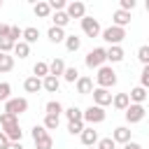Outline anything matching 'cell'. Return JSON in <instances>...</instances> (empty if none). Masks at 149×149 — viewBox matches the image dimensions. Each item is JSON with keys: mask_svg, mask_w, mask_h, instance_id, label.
<instances>
[{"mask_svg": "<svg viewBox=\"0 0 149 149\" xmlns=\"http://www.w3.org/2000/svg\"><path fill=\"white\" fill-rule=\"evenodd\" d=\"M9 35V26L7 23H0V37H7Z\"/></svg>", "mask_w": 149, "mask_h": 149, "instance_id": "bcb514c9", "label": "cell"}, {"mask_svg": "<svg viewBox=\"0 0 149 149\" xmlns=\"http://www.w3.org/2000/svg\"><path fill=\"white\" fill-rule=\"evenodd\" d=\"M63 72H65V61H63V58H54V61L49 63V74L56 77V79H61Z\"/></svg>", "mask_w": 149, "mask_h": 149, "instance_id": "2e32d148", "label": "cell"}, {"mask_svg": "<svg viewBox=\"0 0 149 149\" xmlns=\"http://www.w3.org/2000/svg\"><path fill=\"white\" fill-rule=\"evenodd\" d=\"M84 128H86L84 121H68V133H70V135H81Z\"/></svg>", "mask_w": 149, "mask_h": 149, "instance_id": "836d02e7", "label": "cell"}, {"mask_svg": "<svg viewBox=\"0 0 149 149\" xmlns=\"http://www.w3.org/2000/svg\"><path fill=\"white\" fill-rule=\"evenodd\" d=\"M95 149H116V142L112 137H102V140H98Z\"/></svg>", "mask_w": 149, "mask_h": 149, "instance_id": "f35d334b", "label": "cell"}, {"mask_svg": "<svg viewBox=\"0 0 149 149\" xmlns=\"http://www.w3.org/2000/svg\"><path fill=\"white\" fill-rule=\"evenodd\" d=\"M14 44L16 42H21V37H23V28H19V26H9V35H7Z\"/></svg>", "mask_w": 149, "mask_h": 149, "instance_id": "d590c367", "label": "cell"}, {"mask_svg": "<svg viewBox=\"0 0 149 149\" xmlns=\"http://www.w3.org/2000/svg\"><path fill=\"white\" fill-rule=\"evenodd\" d=\"M135 5H137L135 0H121V2H119V9H123V12H133Z\"/></svg>", "mask_w": 149, "mask_h": 149, "instance_id": "ee69618b", "label": "cell"}, {"mask_svg": "<svg viewBox=\"0 0 149 149\" xmlns=\"http://www.w3.org/2000/svg\"><path fill=\"white\" fill-rule=\"evenodd\" d=\"M130 135H133V130H130L128 126H116V128L112 130V140H114L116 144H128V142H130Z\"/></svg>", "mask_w": 149, "mask_h": 149, "instance_id": "30bf717a", "label": "cell"}, {"mask_svg": "<svg viewBox=\"0 0 149 149\" xmlns=\"http://www.w3.org/2000/svg\"><path fill=\"white\" fill-rule=\"evenodd\" d=\"M33 12H35V16H40V19H49V16H51V7H49L47 0H37V2L33 5Z\"/></svg>", "mask_w": 149, "mask_h": 149, "instance_id": "9a60e30c", "label": "cell"}, {"mask_svg": "<svg viewBox=\"0 0 149 149\" xmlns=\"http://www.w3.org/2000/svg\"><path fill=\"white\" fill-rule=\"evenodd\" d=\"M105 116H107V112H105L102 107H98V105H88V107L84 109V123H88V126L102 123Z\"/></svg>", "mask_w": 149, "mask_h": 149, "instance_id": "277c9868", "label": "cell"}, {"mask_svg": "<svg viewBox=\"0 0 149 149\" xmlns=\"http://www.w3.org/2000/svg\"><path fill=\"white\" fill-rule=\"evenodd\" d=\"M44 114H51V116H61V114H63V105H61L58 100H49V102L44 105Z\"/></svg>", "mask_w": 149, "mask_h": 149, "instance_id": "484cf974", "label": "cell"}, {"mask_svg": "<svg viewBox=\"0 0 149 149\" xmlns=\"http://www.w3.org/2000/svg\"><path fill=\"white\" fill-rule=\"evenodd\" d=\"M65 14H68L70 19H84V16H86V5H84L81 0H72V2H68Z\"/></svg>", "mask_w": 149, "mask_h": 149, "instance_id": "9c48e42d", "label": "cell"}, {"mask_svg": "<svg viewBox=\"0 0 149 149\" xmlns=\"http://www.w3.org/2000/svg\"><path fill=\"white\" fill-rule=\"evenodd\" d=\"M79 137H81V144H84V147H95L98 140H100V137H98V130H93V126H86Z\"/></svg>", "mask_w": 149, "mask_h": 149, "instance_id": "7c38bea8", "label": "cell"}, {"mask_svg": "<svg viewBox=\"0 0 149 149\" xmlns=\"http://www.w3.org/2000/svg\"><path fill=\"white\" fill-rule=\"evenodd\" d=\"M140 86L149 91V65H142V72H140Z\"/></svg>", "mask_w": 149, "mask_h": 149, "instance_id": "ab89813d", "label": "cell"}, {"mask_svg": "<svg viewBox=\"0 0 149 149\" xmlns=\"http://www.w3.org/2000/svg\"><path fill=\"white\" fill-rule=\"evenodd\" d=\"M63 114L68 116V121H84V109H79V107H68V109H63Z\"/></svg>", "mask_w": 149, "mask_h": 149, "instance_id": "4316f807", "label": "cell"}, {"mask_svg": "<svg viewBox=\"0 0 149 149\" xmlns=\"http://www.w3.org/2000/svg\"><path fill=\"white\" fill-rule=\"evenodd\" d=\"M42 88L47 91V93H58V88H61V79H56V77H44L42 79Z\"/></svg>", "mask_w": 149, "mask_h": 149, "instance_id": "44dd1931", "label": "cell"}, {"mask_svg": "<svg viewBox=\"0 0 149 149\" xmlns=\"http://www.w3.org/2000/svg\"><path fill=\"white\" fill-rule=\"evenodd\" d=\"M37 37H40V30H37L35 26L23 28V37H21V40H23L26 44H35V42H37Z\"/></svg>", "mask_w": 149, "mask_h": 149, "instance_id": "7402d4cb", "label": "cell"}, {"mask_svg": "<svg viewBox=\"0 0 149 149\" xmlns=\"http://www.w3.org/2000/svg\"><path fill=\"white\" fill-rule=\"evenodd\" d=\"M100 37L109 44V47H121V42L126 40V28H116V26H109L100 33Z\"/></svg>", "mask_w": 149, "mask_h": 149, "instance_id": "3957f363", "label": "cell"}, {"mask_svg": "<svg viewBox=\"0 0 149 149\" xmlns=\"http://www.w3.org/2000/svg\"><path fill=\"white\" fill-rule=\"evenodd\" d=\"M2 133L9 137V142H21V137H23V130H21V126H19V123H12V126L2 128Z\"/></svg>", "mask_w": 149, "mask_h": 149, "instance_id": "ac0fdd59", "label": "cell"}, {"mask_svg": "<svg viewBox=\"0 0 149 149\" xmlns=\"http://www.w3.org/2000/svg\"><path fill=\"white\" fill-rule=\"evenodd\" d=\"M35 149H54V137L51 135H44V137L35 140Z\"/></svg>", "mask_w": 149, "mask_h": 149, "instance_id": "1f68e13d", "label": "cell"}, {"mask_svg": "<svg viewBox=\"0 0 149 149\" xmlns=\"http://www.w3.org/2000/svg\"><path fill=\"white\" fill-rule=\"evenodd\" d=\"M23 88H26V93H40L42 91V79H37V77H26V81H23Z\"/></svg>", "mask_w": 149, "mask_h": 149, "instance_id": "d6986e66", "label": "cell"}, {"mask_svg": "<svg viewBox=\"0 0 149 149\" xmlns=\"http://www.w3.org/2000/svg\"><path fill=\"white\" fill-rule=\"evenodd\" d=\"M144 9H147V12H149V0H147V2H144Z\"/></svg>", "mask_w": 149, "mask_h": 149, "instance_id": "681fc988", "label": "cell"}, {"mask_svg": "<svg viewBox=\"0 0 149 149\" xmlns=\"http://www.w3.org/2000/svg\"><path fill=\"white\" fill-rule=\"evenodd\" d=\"M0 51H2V54L14 51V42H12L9 37H0Z\"/></svg>", "mask_w": 149, "mask_h": 149, "instance_id": "b9f144b4", "label": "cell"}, {"mask_svg": "<svg viewBox=\"0 0 149 149\" xmlns=\"http://www.w3.org/2000/svg\"><path fill=\"white\" fill-rule=\"evenodd\" d=\"M123 116H126V121L128 123H140L144 116H147V109H144V105H128V109L123 112Z\"/></svg>", "mask_w": 149, "mask_h": 149, "instance_id": "52a82bcc", "label": "cell"}, {"mask_svg": "<svg viewBox=\"0 0 149 149\" xmlns=\"http://www.w3.org/2000/svg\"><path fill=\"white\" fill-rule=\"evenodd\" d=\"M49 7H51V12H65L68 2L65 0H49Z\"/></svg>", "mask_w": 149, "mask_h": 149, "instance_id": "7bdbcfd3", "label": "cell"}, {"mask_svg": "<svg viewBox=\"0 0 149 149\" xmlns=\"http://www.w3.org/2000/svg\"><path fill=\"white\" fill-rule=\"evenodd\" d=\"M12 68H14V56L0 51V72H9Z\"/></svg>", "mask_w": 149, "mask_h": 149, "instance_id": "f546056e", "label": "cell"}, {"mask_svg": "<svg viewBox=\"0 0 149 149\" xmlns=\"http://www.w3.org/2000/svg\"><path fill=\"white\" fill-rule=\"evenodd\" d=\"M58 123H61V116H51V114H44V128L47 130H56L58 128Z\"/></svg>", "mask_w": 149, "mask_h": 149, "instance_id": "4dcf8cb0", "label": "cell"}, {"mask_svg": "<svg viewBox=\"0 0 149 149\" xmlns=\"http://www.w3.org/2000/svg\"><path fill=\"white\" fill-rule=\"evenodd\" d=\"M112 105H114V109H119V112H126V109H128V105H130V98H128V93H116V95H112Z\"/></svg>", "mask_w": 149, "mask_h": 149, "instance_id": "e0dca14e", "label": "cell"}, {"mask_svg": "<svg viewBox=\"0 0 149 149\" xmlns=\"http://www.w3.org/2000/svg\"><path fill=\"white\" fill-rule=\"evenodd\" d=\"M116 81H119V77H116V72L109 68V65H102L100 70H95V84L100 86V88H112V86H116Z\"/></svg>", "mask_w": 149, "mask_h": 149, "instance_id": "7a4b0ae2", "label": "cell"}, {"mask_svg": "<svg viewBox=\"0 0 149 149\" xmlns=\"http://www.w3.org/2000/svg\"><path fill=\"white\" fill-rule=\"evenodd\" d=\"M47 37H49V42H54V44L65 42V28H56V26H51V28L47 30Z\"/></svg>", "mask_w": 149, "mask_h": 149, "instance_id": "ffe728a7", "label": "cell"}, {"mask_svg": "<svg viewBox=\"0 0 149 149\" xmlns=\"http://www.w3.org/2000/svg\"><path fill=\"white\" fill-rule=\"evenodd\" d=\"M14 56H19L21 61H23V58H28V56H30V44H26L23 40H21V42H16V44H14Z\"/></svg>", "mask_w": 149, "mask_h": 149, "instance_id": "83f0119b", "label": "cell"}, {"mask_svg": "<svg viewBox=\"0 0 149 149\" xmlns=\"http://www.w3.org/2000/svg\"><path fill=\"white\" fill-rule=\"evenodd\" d=\"M123 56H126V54H123V47H109V49H107V61H109V63H121Z\"/></svg>", "mask_w": 149, "mask_h": 149, "instance_id": "603a6c76", "label": "cell"}, {"mask_svg": "<svg viewBox=\"0 0 149 149\" xmlns=\"http://www.w3.org/2000/svg\"><path fill=\"white\" fill-rule=\"evenodd\" d=\"M137 61H140L142 65H149V44L137 47Z\"/></svg>", "mask_w": 149, "mask_h": 149, "instance_id": "e575fe53", "label": "cell"}, {"mask_svg": "<svg viewBox=\"0 0 149 149\" xmlns=\"http://www.w3.org/2000/svg\"><path fill=\"white\" fill-rule=\"evenodd\" d=\"M88 149H95V147H88Z\"/></svg>", "mask_w": 149, "mask_h": 149, "instance_id": "816d5d0a", "label": "cell"}, {"mask_svg": "<svg viewBox=\"0 0 149 149\" xmlns=\"http://www.w3.org/2000/svg\"><path fill=\"white\" fill-rule=\"evenodd\" d=\"M74 86H77V93H79V95H91L93 88H95V86H93V79L86 77V74H79V79H77Z\"/></svg>", "mask_w": 149, "mask_h": 149, "instance_id": "8fae6325", "label": "cell"}, {"mask_svg": "<svg viewBox=\"0 0 149 149\" xmlns=\"http://www.w3.org/2000/svg\"><path fill=\"white\" fill-rule=\"evenodd\" d=\"M12 98V86L7 81H0V102H7Z\"/></svg>", "mask_w": 149, "mask_h": 149, "instance_id": "8d00e7d4", "label": "cell"}, {"mask_svg": "<svg viewBox=\"0 0 149 149\" xmlns=\"http://www.w3.org/2000/svg\"><path fill=\"white\" fill-rule=\"evenodd\" d=\"M128 98H130V102H133V105H144V100L149 98V91H147V88H142V86H135V88H130V91H128Z\"/></svg>", "mask_w": 149, "mask_h": 149, "instance_id": "4fadbf2b", "label": "cell"}, {"mask_svg": "<svg viewBox=\"0 0 149 149\" xmlns=\"http://www.w3.org/2000/svg\"><path fill=\"white\" fill-rule=\"evenodd\" d=\"M7 147H9V137L0 130V149H7Z\"/></svg>", "mask_w": 149, "mask_h": 149, "instance_id": "f6af8a7d", "label": "cell"}, {"mask_svg": "<svg viewBox=\"0 0 149 149\" xmlns=\"http://www.w3.org/2000/svg\"><path fill=\"white\" fill-rule=\"evenodd\" d=\"M5 112L12 114V116L26 114V112H28V100H26V98H9V100L5 102Z\"/></svg>", "mask_w": 149, "mask_h": 149, "instance_id": "5b68a950", "label": "cell"}, {"mask_svg": "<svg viewBox=\"0 0 149 149\" xmlns=\"http://www.w3.org/2000/svg\"><path fill=\"white\" fill-rule=\"evenodd\" d=\"M128 23H130V12L116 9V12L112 14V26H116V28H126Z\"/></svg>", "mask_w": 149, "mask_h": 149, "instance_id": "5bb4252c", "label": "cell"}, {"mask_svg": "<svg viewBox=\"0 0 149 149\" xmlns=\"http://www.w3.org/2000/svg\"><path fill=\"white\" fill-rule=\"evenodd\" d=\"M0 7H2V0H0Z\"/></svg>", "mask_w": 149, "mask_h": 149, "instance_id": "f907efd6", "label": "cell"}, {"mask_svg": "<svg viewBox=\"0 0 149 149\" xmlns=\"http://www.w3.org/2000/svg\"><path fill=\"white\" fill-rule=\"evenodd\" d=\"M79 47H81V37H77V35H65V49H68L70 54L79 51Z\"/></svg>", "mask_w": 149, "mask_h": 149, "instance_id": "d4e9b609", "label": "cell"}, {"mask_svg": "<svg viewBox=\"0 0 149 149\" xmlns=\"http://www.w3.org/2000/svg\"><path fill=\"white\" fill-rule=\"evenodd\" d=\"M93 105H98V107H107V105H112V93L107 91V88H100V86H95L93 88Z\"/></svg>", "mask_w": 149, "mask_h": 149, "instance_id": "ba28073f", "label": "cell"}, {"mask_svg": "<svg viewBox=\"0 0 149 149\" xmlns=\"http://www.w3.org/2000/svg\"><path fill=\"white\" fill-rule=\"evenodd\" d=\"M84 63H86L88 70H100V68L107 63V49H105V47H95V49H91V51L86 54Z\"/></svg>", "mask_w": 149, "mask_h": 149, "instance_id": "6da1fadb", "label": "cell"}, {"mask_svg": "<svg viewBox=\"0 0 149 149\" xmlns=\"http://www.w3.org/2000/svg\"><path fill=\"white\" fill-rule=\"evenodd\" d=\"M33 77H37V79H44V77H49V63H44V61H37V63L33 65Z\"/></svg>", "mask_w": 149, "mask_h": 149, "instance_id": "cb8c5ba5", "label": "cell"}, {"mask_svg": "<svg viewBox=\"0 0 149 149\" xmlns=\"http://www.w3.org/2000/svg\"><path fill=\"white\" fill-rule=\"evenodd\" d=\"M12 123H19V116H12V114L2 112V114H0V126L7 128V126H12Z\"/></svg>", "mask_w": 149, "mask_h": 149, "instance_id": "74e56055", "label": "cell"}, {"mask_svg": "<svg viewBox=\"0 0 149 149\" xmlns=\"http://www.w3.org/2000/svg\"><path fill=\"white\" fill-rule=\"evenodd\" d=\"M63 79H65V81H70V84H77V79H79V70H77V68H65Z\"/></svg>", "mask_w": 149, "mask_h": 149, "instance_id": "d6a6232c", "label": "cell"}, {"mask_svg": "<svg viewBox=\"0 0 149 149\" xmlns=\"http://www.w3.org/2000/svg\"><path fill=\"white\" fill-rule=\"evenodd\" d=\"M30 135H33V142H35V140H40V137H44V135H49V130H47L44 126H33V130H30Z\"/></svg>", "mask_w": 149, "mask_h": 149, "instance_id": "60d3db41", "label": "cell"}, {"mask_svg": "<svg viewBox=\"0 0 149 149\" xmlns=\"http://www.w3.org/2000/svg\"><path fill=\"white\" fill-rule=\"evenodd\" d=\"M123 149H142V144H137V142H128V144H123Z\"/></svg>", "mask_w": 149, "mask_h": 149, "instance_id": "7dc6e473", "label": "cell"}, {"mask_svg": "<svg viewBox=\"0 0 149 149\" xmlns=\"http://www.w3.org/2000/svg\"><path fill=\"white\" fill-rule=\"evenodd\" d=\"M7 149H23V144H21V142H9Z\"/></svg>", "mask_w": 149, "mask_h": 149, "instance_id": "c3c4849f", "label": "cell"}, {"mask_svg": "<svg viewBox=\"0 0 149 149\" xmlns=\"http://www.w3.org/2000/svg\"><path fill=\"white\" fill-rule=\"evenodd\" d=\"M51 21H54V26H56V28H65V26L70 23V16H68L65 12H54Z\"/></svg>", "mask_w": 149, "mask_h": 149, "instance_id": "f1b7e54d", "label": "cell"}, {"mask_svg": "<svg viewBox=\"0 0 149 149\" xmlns=\"http://www.w3.org/2000/svg\"><path fill=\"white\" fill-rule=\"evenodd\" d=\"M81 33H84L86 37H100L102 28H100L98 19H93V16H84V19H81Z\"/></svg>", "mask_w": 149, "mask_h": 149, "instance_id": "8992f818", "label": "cell"}]
</instances>
